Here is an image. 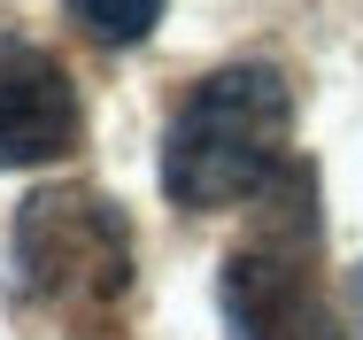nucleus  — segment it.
Segmentation results:
<instances>
[{
  "instance_id": "nucleus-1",
  "label": "nucleus",
  "mask_w": 363,
  "mask_h": 340,
  "mask_svg": "<svg viewBox=\"0 0 363 340\" xmlns=\"http://www.w3.org/2000/svg\"><path fill=\"white\" fill-rule=\"evenodd\" d=\"M294 85L279 62H224L209 70L162 124V194L194 216L255 209L294 170Z\"/></svg>"
},
{
  "instance_id": "nucleus-2",
  "label": "nucleus",
  "mask_w": 363,
  "mask_h": 340,
  "mask_svg": "<svg viewBox=\"0 0 363 340\" xmlns=\"http://www.w3.org/2000/svg\"><path fill=\"white\" fill-rule=\"evenodd\" d=\"M8 286L23 309L93 325L132 286V224L124 209L93 186H39L16 209L8 232Z\"/></svg>"
},
{
  "instance_id": "nucleus-3",
  "label": "nucleus",
  "mask_w": 363,
  "mask_h": 340,
  "mask_svg": "<svg viewBox=\"0 0 363 340\" xmlns=\"http://www.w3.org/2000/svg\"><path fill=\"white\" fill-rule=\"evenodd\" d=\"M294 194H309L301 163L255 202V209H271V224L217 263V309H224V333L232 340H348L333 294L309 271L317 216H309V202L294 209Z\"/></svg>"
},
{
  "instance_id": "nucleus-4",
  "label": "nucleus",
  "mask_w": 363,
  "mask_h": 340,
  "mask_svg": "<svg viewBox=\"0 0 363 340\" xmlns=\"http://www.w3.org/2000/svg\"><path fill=\"white\" fill-rule=\"evenodd\" d=\"M85 147V101L55 47L0 31V170H39Z\"/></svg>"
},
{
  "instance_id": "nucleus-5",
  "label": "nucleus",
  "mask_w": 363,
  "mask_h": 340,
  "mask_svg": "<svg viewBox=\"0 0 363 340\" xmlns=\"http://www.w3.org/2000/svg\"><path fill=\"white\" fill-rule=\"evenodd\" d=\"M62 16L85 39H101V47H140L162 23V0H62Z\"/></svg>"
}]
</instances>
